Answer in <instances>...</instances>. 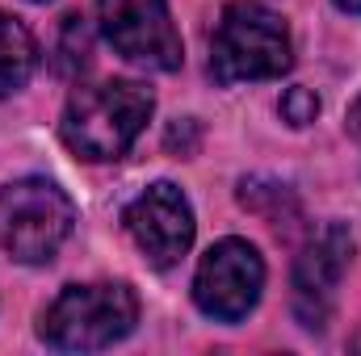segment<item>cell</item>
<instances>
[{
	"instance_id": "1",
	"label": "cell",
	"mask_w": 361,
	"mask_h": 356,
	"mask_svg": "<svg viewBox=\"0 0 361 356\" xmlns=\"http://www.w3.org/2000/svg\"><path fill=\"white\" fill-rule=\"evenodd\" d=\"M152 109H156L152 92L143 84H135V80L89 84V89L72 92V101L59 117V139L80 160H97V164L118 160L143 134Z\"/></svg>"
},
{
	"instance_id": "2",
	"label": "cell",
	"mask_w": 361,
	"mask_h": 356,
	"mask_svg": "<svg viewBox=\"0 0 361 356\" xmlns=\"http://www.w3.org/2000/svg\"><path fill=\"white\" fill-rule=\"evenodd\" d=\"M139 323V298L122 281L68 285L42 314L38 336L59 352H97L126 340Z\"/></svg>"
},
{
	"instance_id": "3",
	"label": "cell",
	"mask_w": 361,
	"mask_h": 356,
	"mask_svg": "<svg viewBox=\"0 0 361 356\" xmlns=\"http://www.w3.org/2000/svg\"><path fill=\"white\" fill-rule=\"evenodd\" d=\"M290 63H294V42L273 8L257 0H235L223 8L210 42V76L219 84L273 80L290 72Z\"/></svg>"
},
{
	"instance_id": "4",
	"label": "cell",
	"mask_w": 361,
	"mask_h": 356,
	"mask_svg": "<svg viewBox=\"0 0 361 356\" xmlns=\"http://www.w3.org/2000/svg\"><path fill=\"white\" fill-rule=\"evenodd\" d=\"M76 227L72 197L42 177L0 189V248L21 265H47Z\"/></svg>"
},
{
	"instance_id": "5",
	"label": "cell",
	"mask_w": 361,
	"mask_h": 356,
	"mask_svg": "<svg viewBox=\"0 0 361 356\" xmlns=\"http://www.w3.org/2000/svg\"><path fill=\"white\" fill-rule=\"evenodd\" d=\"M265 289V260L252 243L244 239H223L214 243L193 276V302L202 314L219 323H240L248 310L261 302Z\"/></svg>"
},
{
	"instance_id": "6",
	"label": "cell",
	"mask_w": 361,
	"mask_h": 356,
	"mask_svg": "<svg viewBox=\"0 0 361 356\" xmlns=\"http://www.w3.org/2000/svg\"><path fill=\"white\" fill-rule=\"evenodd\" d=\"M101 30L109 46L143 68L177 72L180 68V34L173 25L169 0H97Z\"/></svg>"
},
{
	"instance_id": "7",
	"label": "cell",
	"mask_w": 361,
	"mask_h": 356,
	"mask_svg": "<svg viewBox=\"0 0 361 356\" xmlns=\"http://www.w3.org/2000/svg\"><path fill=\"white\" fill-rule=\"evenodd\" d=\"M353 260V235L345 222H328L311 235V243L302 248V256L294 260V319L307 331H324L336 306V289L341 276Z\"/></svg>"
},
{
	"instance_id": "8",
	"label": "cell",
	"mask_w": 361,
	"mask_h": 356,
	"mask_svg": "<svg viewBox=\"0 0 361 356\" xmlns=\"http://www.w3.org/2000/svg\"><path fill=\"white\" fill-rule=\"evenodd\" d=\"M135 248L147 256V265L156 268H173L189 252L193 243V210H189V197L180 193L177 184L160 180L152 189H143L126 214H122Z\"/></svg>"
},
{
	"instance_id": "9",
	"label": "cell",
	"mask_w": 361,
	"mask_h": 356,
	"mask_svg": "<svg viewBox=\"0 0 361 356\" xmlns=\"http://www.w3.org/2000/svg\"><path fill=\"white\" fill-rule=\"evenodd\" d=\"M34 63H38V46L30 30L0 8V96L21 89L34 76Z\"/></svg>"
},
{
	"instance_id": "10",
	"label": "cell",
	"mask_w": 361,
	"mask_h": 356,
	"mask_svg": "<svg viewBox=\"0 0 361 356\" xmlns=\"http://www.w3.org/2000/svg\"><path fill=\"white\" fill-rule=\"evenodd\" d=\"M315 113H319V96L311 89H290L281 96V117L290 126H307V122H315Z\"/></svg>"
},
{
	"instance_id": "11",
	"label": "cell",
	"mask_w": 361,
	"mask_h": 356,
	"mask_svg": "<svg viewBox=\"0 0 361 356\" xmlns=\"http://www.w3.org/2000/svg\"><path fill=\"white\" fill-rule=\"evenodd\" d=\"M349 130H353V139H361V96H357V105L349 109Z\"/></svg>"
},
{
	"instance_id": "12",
	"label": "cell",
	"mask_w": 361,
	"mask_h": 356,
	"mask_svg": "<svg viewBox=\"0 0 361 356\" xmlns=\"http://www.w3.org/2000/svg\"><path fill=\"white\" fill-rule=\"evenodd\" d=\"M336 8H345V13H361V0H332Z\"/></svg>"
},
{
	"instance_id": "13",
	"label": "cell",
	"mask_w": 361,
	"mask_h": 356,
	"mask_svg": "<svg viewBox=\"0 0 361 356\" xmlns=\"http://www.w3.org/2000/svg\"><path fill=\"white\" fill-rule=\"evenodd\" d=\"M353 348H357V352H361V336H357V340H353Z\"/></svg>"
},
{
	"instance_id": "14",
	"label": "cell",
	"mask_w": 361,
	"mask_h": 356,
	"mask_svg": "<svg viewBox=\"0 0 361 356\" xmlns=\"http://www.w3.org/2000/svg\"><path fill=\"white\" fill-rule=\"evenodd\" d=\"M30 4H51V0H30Z\"/></svg>"
}]
</instances>
